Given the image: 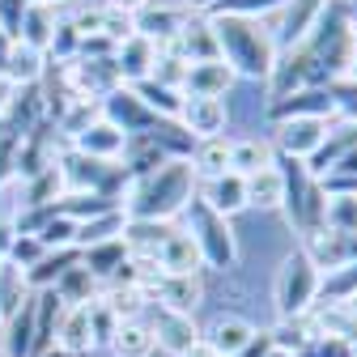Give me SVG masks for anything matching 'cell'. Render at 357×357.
<instances>
[{"instance_id":"13","label":"cell","mask_w":357,"mask_h":357,"mask_svg":"<svg viewBox=\"0 0 357 357\" xmlns=\"http://www.w3.org/2000/svg\"><path fill=\"white\" fill-rule=\"evenodd\" d=\"M188 94H200V98H221L226 89L234 85V68L226 60H200V64H188Z\"/></svg>"},{"instance_id":"20","label":"cell","mask_w":357,"mask_h":357,"mask_svg":"<svg viewBox=\"0 0 357 357\" xmlns=\"http://www.w3.org/2000/svg\"><path fill=\"white\" fill-rule=\"evenodd\" d=\"M264 166H273V145L268 141H255V137H247V141H230V170L234 174H255V170H264Z\"/></svg>"},{"instance_id":"33","label":"cell","mask_w":357,"mask_h":357,"mask_svg":"<svg viewBox=\"0 0 357 357\" xmlns=\"http://www.w3.org/2000/svg\"><path fill=\"white\" fill-rule=\"evenodd\" d=\"M268 349H273V336H268V332H255V336H251V344H247V349H238L234 357H264Z\"/></svg>"},{"instance_id":"26","label":"cell","mask_w":357,"mask_h":357,"mask_svg":"<svg viewBox=\"0 0 357 357\" xmlns=\"http://www.w3.org/2000/svg\"><path fill=\"white\" fill-rule=\"evenodd\" d=\"M102 306L111 310L115 319H141V310H145V298L137 285H111L102 294Z\"/></svg>"},{"instance_id":"37","label":"cell","mask_w":357,"mask_h":357,"mask_svg":"<svg viewBox=\"0 0 357 357\" xmlns=\"http://www.w3.org/2000/svg\"><path fill=\"white\" fill-rule=\"evenodd\" d=\"M264 357H294V353H289V349H277V344H273V349H268Z\"/></svg>"},{"instance_id":"23","label":"cell","mask_w":357,"mask_h":357,"mask_svg":"<svg viewBox=\"0 0 357 357\" xmlns=\"http://www.w3.org/2000/svg\"><path fill=\"white\" fill-rule=\"evenodd\" d=\"M319 13H324V0H294L289 13H285V38L302 43L310 30L319 26Z\"/></svg>"},{"instance_id":"2","label":"cell","mask_w":357,"mask_h":357,"mask_svg":"<svg viewBox=\"0 0 357 357\" xmlns=\"http://www.w3.org/2000/svg\"><path fill=\"white\" fill-rule=\"evenodd\" d=\"M213 34H217V47H221V56H226L230 68L251 73V77L273 68V38H268V30L259 22L226 13L221 22H213Z\"/></svg>"},{"instance_id":"17","label":"cell","mask_w":357,"mask_h":357,"mask_svg":"<svg viewBox=\"0 0 357 357\" xmlns=\"http://www.w3.org/2000/svg\"><path fill=\"white\" fill-rule=\"evenodd\" d=\"M204 204H208L213 213H221V217H234L238 208H247V178L234 174V170L208 178V196H204Z\"/></svg>"},{"instance_id":"40","label":"cell","mask_w":357,"mask_h":357,"mask_svg":"<svg viewBox=\"0 0 357 357\" xmlns=\"http://www.w3.org/2000/svg\"><path fill=\"white\" fill-rule=\"evenodd\" d=\"M349 353H353V357H357V340H353V344H349Z\"/></svg>"},{"instance_id":"7","label":"cell","mask_w":357,"mask_h":357,"mask_svg":"<svg viewBox=\"0 0 357 357\" xmlns=\"http://www.w3.org/2000/svg\"><path fill=\"white\" fill-rule=\"evenodd\" d=\"M178 119L192 137L208 141V137H221V128H226V102L221 98H200V94H183L178 102Z\"/></svg>"},{"instance_id":"24","label":"cell","mask_w":357,"mask_h":357,"mask_svg":"<svg viewBox=\"0 0 357 357\" xmlns=\"http://www.w3.org/2000/svg\"><path fill=\"white\" fill-rule=\"evenodd\" d=\"M324 230H332V234H357V196H332V200H324Z\"/></svg>"},{"instance_id":"6","label":"cell","mask_w":357,"mask_h":357,"mask_svg":"<svg viewBox=\"0 0 357 357\" xmlns=\"http://www.w3.org/2000/svg\"><path fill=\"white\" fill-rule=\"evenodd\" d=\"M149 328H153L158 349H166L170 357H183L192 344H200V328H196L192 315H174V310H162L158 306V315L149 319Z\"/></svg>"},{"instance_id":"32","label":"cell","mask_w":357,"mask_h":357,"mask_svg":"<svg viewBox=\"0 0 357 357\" xmlns=\"http://www.w3.org/2000/svg\"><path fill=\"white\" fill-rule=\"evenodd\" d=\"M268 5H281V0H221V9L238 17H251V9H268Z\"/></svg>"},{"instance_id":"14","label":"cell","mask_w":357,"mask_h":357,"mask_svg":"<svg viewBox=\"0 0 357 357\" xmlns=\"http://www.w3.org/2000/svg\"><path fill=\"white\" fill-rule=\"evenodd\" d=\"M289 196V174L277 166H264L255 174H247V204L255 208H281Z\"/></svg>"},{"instance_id":"22","label":"cell","mask_w":357,"mask_h":357,"mask_svg":"<svg viewBox=\"0 0 357 357\" xmlns=\"http://www.w3.org/2000/svg\"><path fill=\"white\" fill-rule=\"evenodd\" d=\"M111 238H123L119 208L102 213L98 221H77V247H98V243H111Z\"/></svg>"},{"instance_id":"31","label":"cell","mask_w":357,"mask_h":357,"mask_svg":"<svg viewBox=\"0 0 357 357\" xmlns=\"http://www.w3.org/2000/svg\"><path fill=\"white\" fill-rule=\"evenodd\" d=\"M294 357H353V353H349V344L336 340V336H310Z\"/></svg>"},{"instance_id":"4","label":"cell","mask_w":357,"mask_h":357,"mask_svg":"<svg viewBox=\"0 0 357 357\" xmlns=\"http://www.w3.org/2000/svg\"><path fill=\"white\" fill-rule=\"evenodd\" d=\"M204 255V264L213 268H230L234 264V234H230V221L213 213L204 200H192V230H188Z\"/></svg>"},{"instance_id":"41","label":"cell","mask_w":357,"mask_h":357,"mask_svg":"<svg viewBox=\"0 0 357 357\" xmlns=\"http://www.w3.org/2000/svg\"><path fill=\"white\" fill-rule=\"evenodd\" d=\"M349 30H353V34H357V17H353V26H349Z\"/></svg>"},{"instance_id":"21","label":"cell","mask_w":357,"mask_h":357,"mask_svg":"<svg viewBox=\"0 0 357 357\" xmlns=\"http://www.w3.org/2000/svg\"><path fill=\"white\" fill-rule=\"evenodd\" d=\"M26 285H30V281H26V268L0 259V319L17 315V306L30 298V294H26Z\"/></svg>"},{"instance_id":"35","label":"cell","mask_w":357,"mask_h":357,"mask_svg":"<svg viewBox=\"0 0 357 357\" xmlns=\"http://www.w3.org/2000/svg\"><path fill=\"white\" fill-rule=\"evenodd\" d=\"M183 357H221V353H217L213 344H204V340H200V344H192V349H188Z\"/></svg>"},{"instance_id":"1","label":"cell","mask_w":357,"mask_h":357,"mask_svg":"<svg viewBox=\"0 0 357 357\" xmlns=\"http://www.w3.org/2000/svg\"><path fill=\"white\" fill-rule=\"evenodd\" d=\"M188 200H192V162H166L137 183V196L128 208L137 221H166Z\"/></svg>"},{"instance_id":"28","label":"cell","mask_w":357,"mask_h":357,"mask_svg":"<svg viewBox=\"0 0 357 357\" xmlns=\"http://www.w3.org/2000/svg\"><path fill=\"white\" fill-rule=\"evenodd\" d=\"M38 243H43V251H52V247H73V243H77V217H56V221H47V226H43V234H38Z\"/></svg>"},{"instance_id":"25","label":"cell","mask_w":357,"mask_h":357,"mask_svg":"<svg viewBox=\"0 0 357 357\" xmlns=\"http://www.w3.org/2000/svg\"><path fill=\"white\" fill-rule=\"evenodd\" d=\"M196 170H200L204 178L226 174V170H230V141H226V137H208V141H200V149H196Z\"/></svg>"},{"instance_id":"18","label":"cell","mask_w":357,"mask_h":357,"mask_svg":"<svg viewBox=\"0 0 357 357\" xmlns=\"http://www.w3.org/2000/svg\"><path fill=\"white\" fill-rule=\"evenodd\" d=\"M111 349H115V357H149L158 349L149 319H119L111 332Z\"/></svg>"},{"instance_id":"16","label":"cell","mask_w":357,"mask_h":357,"mask_svg":"<svg viewBox=\"0 0 357 357\" xmlns=\"http://www.w3.org/2000/svg\"><path fill=\"white\" fill-rule=\"evenodd\" d=\"M73 137H77L81 153L98 158V162H111V158L123 153V128L111 123V119H102V123H94V128H81V132H73Z\"/></svg>"},{"instance_id":"42","label":"cell","mask_w":357,"mask_h":357,"mask_svg":"<svg viewBox=\"0 0 357 357\" xmlns=\"http://www.w3.org/2000/svg\"><path fill=\"white\" fill-rule=\"evenodd\" d=\"M353 306H357V298H353Z\"/></svg>"},{"instance_id":"5","label":"cell","mask_w":357,"mask_h":357,"mask_svg":"<svg viewBox=\"0 0 357 357\" xmlns=\"http://www.w3.org/2000/svg\"><path fill=\"white\" fill-rule=\"evenodd\" d=\"M158 268H162V277H200L204 255L188 230H170L158 247Z\"/></svg>"},{"instance_id":"11","label":"cell","mask_w":357,"mask_h":357,"mask_svg":"<svg viewBox=\"0 0 357 357\" xmlns=\"http://www.w3.org/2000/svg\"><path fill=\"white\" fill-rule=\"evenodd\" d=\"M251 336H255V328H251L243 315H217V319L200 332V340H204V344H213L221 357H234L238 349H247V344H251Z\"/></svg>"},{"instance_id":"9","label":"cell","mask_w":357,"mask_h":357,"mask_svg":"<svg viewBox=\"0 0 357 357\" xmlns=\"http://www.w3.org/2000/svg\"><path fill=\"white\" fill-rule=\"evenodd\" d=\"M277 141L285 145V153L306 158V153H319V149H324L328 132H324V119H319V115H289V119H281V128H277Z\"/></svg>"},{"instance_id":"19","label":"cell","mask_w":357,"mask_h":357,"mask_svg":"<svg viewBox=\"0 0 357 357\" xmlns=\"http://www.w3.org/2000/svg\"><path fill=\"white\" fill-rule=\"evenodd\" d=\"M17 192H22L17 174L0 183V259H5L13 251V243H17V208H22V200H13Z\"/></svg>"},{"instance_id":"3","label":"cell","mask_w":357,"mask_h":357,"mask_svg":"<svg viewBox=\"0 0 357 357\" xmlns=\"http://www.w3.org/2000/svg\"><path fill=\"white\" fill-rule=\"evenodd\" d=\"M319 285H324V273L315 268L306 251H294L281 273H277V285H273V298H277V315L281 319H298L306 315L310 306L319 302Z\"/></svg>"},{"instance_id":"34","label":"cell","mask_w":357,"mask_h":357,"mask_svg":"<svg viewBox=\"0 0 357 357\" xmlns=\"http://www.w3.org/2000/svg\"><path fill=\"white\" fill-rule=\"evenodd\" d=\"M145 5H149V0H111V9H123V13H132V17H137Z\"/></svg>"},{"instance_id":"10","label":"cell","mask_w":357,"mask_h":357,"mask_svg":"<svg viewBox=\"0 0 357 357\" xmlns=\"http://www.w3.org/2000/svg\"><path fill=\"white\" fill-rule=\"evenodd\" d=\"M200 302H204L200 277H162V285H158V294H153V306L174 310V315H196Z\"/></svg>"},{"instance_id":"30","label":"cell","mask_w":357,"mask_h":357,"mask_svg":"<svg viewBox=\"0 0 357 357\" xmlns=\"http://www.w3.org/2000/svg\"><path fill=\"white\" fill-rule=\"evenodd\" d=\"M336 102L328 98V94H319V89H310V94H298V102H281L277 111H281V119H289V115H302V111H315L319 119H324V111H332Z\"/></svg>"},{"instance_id":"8","label":"cell","mask_w":357,"mask_h":357,"mask_svg":"<svg viewBox=\"0 0 357 357\" xmlns=\"http://www.w3.org/2000/svg\"><path fill=\"white\" fill-rule=\"evenodd\" d=\"M98 340H94V319H89V302L85 306H64V315L56 324V349L64 357H81L89 353Z\"/></svg>"},{"instance_id":"38","label":"cell","mask_w":357,"mask_h":357,"mask_svg":"<svg viewBox=\"0 0 357 357\" xmlns=\"http://www.w3.org/2000/svg\"><path fill=\"white\" fill-rule=\"evenodd\" d=\"M5 336H9V324H5V319H0V349H5Z\"/></svg>"},{"instance_id":"36","label":"cell","mask_w":357,"mask_h":357,"mask_svg":"<svg viewBox=\"0 0 357 357\" xmlns=\"http://www.w3.org/2000/svg\"><path fill=\"white\" fill-rule=\"evenodd\" d=\"M183 5H188V9H196V13H204V9H217L221 0H183Z\"/></svg>"},{"instance_id":"12","label":"cell","mask_w":357,"mask_h":357,"mask_svg":"<svg viewBox=\"0 0 357 357\" xmlns=\"http://www.w3.org/2000/svg\"><path fill=\"white\" fill-rule=\"evenodd\" d=\"M158 64V47H153V38L145 34H128L119 43V56H115V73L128 77V81H145Z\"/></svg>"},{"instance_id":"27","label":"cell","mask_w":357,"mask_h":357,"mask_svg":"<svg viewBox=\"0 0 357 357\" xmlns=\"http://www.w3.org/2000/svg\"><path fill=\"white\" fill-rule=\"evenodd\" d=\"M319 294L332 298V302H353L357 298V259L344 264V268H336V273H328L324 285H319Z\"/></svg>"},{"instance_id":"29","label":"cell","mask_w":357,"mask_h":357,"mask_svg":"<svg viewBox=\"0 0 357 357\" xmlns=\"http://www.w3.org/2000/svg\"><path fill=\"white\" fill-rule=\"evenodd\" d=\"M5 64H9V77L13 81H34L38 77V52L34 47H9V56H5Z\"/></svg>"},{"instance_id":"39","label":"cell","mask_w":357,"mask_h":357,"mask_svg":"<svg viewBox=\"0 0 357 357\" xmlns=\"http://www.w3.org/2000/svg\"><path fill=\"white\" fill-rule=\"evenodd\" d=\"M43 357H64V353H60V349H56V353H43Z\"/></svg>"},{"instance_id":"15","label":"cell","mask_w":357,"mask_h":357,"mask_svg":"<svg viewBox=\"0 0 357 357\" xmlns=\"http://www.w3.org/2000/svg\"><path fill=\"white\" fill-rule=\"evenodd\" d=\"M170 47H178L188 56V64H200V60H217L221 47H217V34L208 22H183L178 26V34L170 38Z\"/></svg>"}]
</instances>
